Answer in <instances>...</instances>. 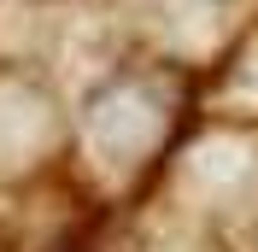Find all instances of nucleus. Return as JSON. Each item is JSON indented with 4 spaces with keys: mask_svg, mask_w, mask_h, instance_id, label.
Returning a JSON list of instances; mask_svg holds the SVG:
<instances>
[{
    "mask_svg": "<svg viewBox=\"0 0 258 252\" xmlns=\"http://www.w3.org/2000/svg\"><path fill=\"white\" fill-rule=\"evenodd\" d=\"M71 111L59 88L30 65H0V194L64 176Z\"/></svg>",
    "mask_w": 258,
    "mask_h": 252,
    "instance_id": "7ed1b4c3",
    "label": "nucleus"
},
{
    "mask_svg": "<svg viewBox=\"0 0 258 252\" xmlns=\"http://www.w3.org/2000/svg\"><path fill=\"white\" fill-rule=\"evenodd\" d=\"M94 252H235L211 223L176 211L170 200H147V211L123 217L112 240H100Z\"/></svg>",
    "mask_w": 258,
    "mask_h": 252,
    "instance_id": "20e7f679",
    "label": "nucleus"
},
{
    "mask_svg": "<svg viewBox=\"0 0 258 252\" xmlns=\"http://www.w3.org/2000/svg\"><path fill=\"white\" fill-rule=\"evenodd\" d=\"M223 240H229L235 252H258V211H252V217L241 223V229H235V235H223Z\"/></svg>",
    "mask_w": 258,
    "mask_h": 252,
    "instance_id": "39448f33",
    "label": "nucleus"
},
{
    "mask_svg": "<svg viewBox=\"0 0 258 252\" xmlns=\"http://www.w3.org/2000/svg\"><path fill=\"white\" fill-rule=\"evenodd\" d=\"M159 200L211 223L217 235H235L258 211V129L246 117L194 123L159 176Z\"/></svg>",
    "mask_w": 258,
    "mask_h": 252,
    "instance_id": "f03ea898",
    "label": "nucleus"
},
{
    "mask_svg": "<svg viewBox=\"0 0 258 252\" xmlns=\"http://www.w3.org/2000/svg\"><path fill=\"white\" fill-rule=\"evenodd\" d=\"M188 129H194V77L182 59L106 65L71 111L64 176L94 211L135 205L164 176Z\"/></svg>",
    "mask_w": 258,
    "mask_h": 252,
    "instance_id": "f257e3e1",
    "label": "nucleus"
}]
</instances>
